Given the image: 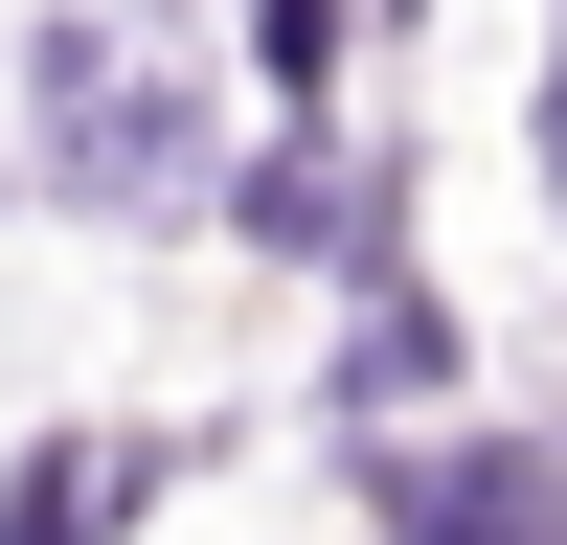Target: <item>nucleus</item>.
<instances>
[{
	"mask_svg": "<svg viewBox=\"0 0 567 545\" xmlns=\"http://www.w3.org/2000/svg\"><path fill=\"white\" fill-rule=\"evenodd\" d=\"M250 45H272V91H318L341 69V0H250Z\"/></svg>",
	"mask_w": 567,
	"mask_h": 545,
	"instance_id": "f03ea898",
	"label": "nucleus"
},
{
	"mask_svg": "<svg viewBox=\"0 0 567 545\" xmlns=\"http://www.w3.org/2000/svg\"><path fill=\"white\" fill-rule=\"evenodd\" d=\"M45 160H69L91 205H182V160H205V136H182V69L136 23H45Z\"/></svg>",
	"mask_w": 567,
	"mask_h": 545,
	"instance_id": "f257e3e1",
	"label": "nucleus"
},
{
	"mask_svg": "<svg viewBox=\"0 0 567 545\" xmlns=\"http://www.w3.org/2000/svg\"><path fill=\"white\" fill-rule=\"evenodd\" d=\"M545 160H567V69H545Z\"/></svg>",
	"mask_w": 567,
	"mask_h": 545,
	"instance_id": "7ed1b4c3",
	"label": "nucleus"
}]
</instances>
